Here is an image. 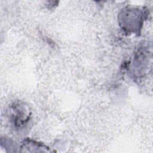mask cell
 Here are the masks:
<instances>
[{
  "instance_id": "6da1fadb",
  "label": "cell",
  "mask_w": 153,
  "mask_h": 153,
  "mask_svg": "<svg viewBox=\"0 0 153 153\" xmlns=\"http://www.w3.org/2000/svg\"><path fill=\"white\" fill-rule=\"evenodd\" d=\"M146 15L144 8L127 6L119 13V25L124 31L138 34Z\"/></svg>"
},
{
  "instance_id": "7a4b0ae2",
  "label": "cell",
  "mask_w": 153,
  "mask_h": 153,
  "mask_svg": "<svg viewBox=\"0 0 153 153\" xmlns=\"http://www.w3.org/2000/svg\"><path fill=\"white\" fill-rule=\"evenodd\" d=\"M10 117L16 128L24 127L30 117V111L28 106L22 102L14 103L11 106Z\"/></svg>"
}]
</instances>
